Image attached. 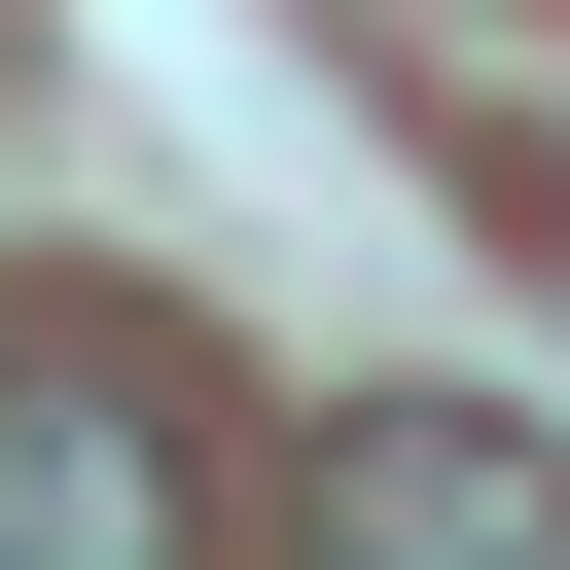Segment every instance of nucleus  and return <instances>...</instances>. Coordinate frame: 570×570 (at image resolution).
Wrapping results in <instances>:
<instances>
[{"mask_svg":"<svg viewBox=\"0 0 570 570\" xmlns=\"http://www.w3.org/2000/svg\"><path fill=\"white\" fill-rule=\"evenodd\" d=\"M285 534H321V570H570V428H499V392H356V428L285 463Z\"/></svg>","mask_w":570,"mask_h":570,"instance_id":"nucleus-1","label":"nucleus"},{"mask_svg":"<svg viewBox=\"0 0 570 570\" xmlns=\"http://www.w3.org/2000/svg\"><path fill=\"white\" fill-rule=\"evenodd\" d=\"M0 570H214V463L142 356H0Z\"/></svg>","mask_w":570,"mask_h":570,"instance_id":"nucleus-2","label":"nucleus"}]
</instances>
